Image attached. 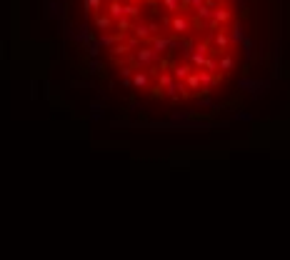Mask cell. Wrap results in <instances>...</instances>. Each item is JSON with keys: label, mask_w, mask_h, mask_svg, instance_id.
I'll list each match as a JSON object with an SVG mask.
<instances>
[{"label": "cell", "mask_w": 290, "mask_h": 260, "mask_svg": "<svg viewBox=\"0 0 290 260\" xmlns=\"http://www.w3.org/2000/svg\"><path fill=\"white\" fill-rule=\"evenodd\" d=\"M73 90L120 130H250L290 85V0H58Z\"/></svg>", "instance_id": "cell-1"}]
</instances>
